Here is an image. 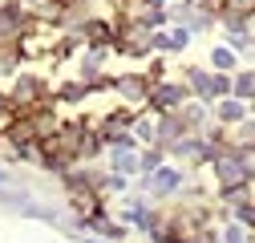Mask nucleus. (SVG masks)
I'll list each match as a JSON object with an SVG mask.
<instances>
[{"mask_svg": "<svg viewBox=\"0 0 255 243\" xmlns=\"http://www.w3.org/2000/svg\"><path fill=\"white\" fill-rule=\"evenodd\" d=\"M28 199H33V191L20 187V182H8V187H0V211H20Z\"/></svg>", "mask_w": 255, "mask_h": 243, "instance_id": "obj_12", "label": "nucleus"}, {"mask_svg": "<svg viewBox=\"0 0 255 243\" xmlns=\"http://www.w3.org/2000/svg\"><path fill=\"white\" fill-rule=\"evenodd\" d=\"M166 162V150L162 146H142L138 150V174H150V170H158Z\"/></svg>", "mask_w": 255, "mask_h": 243, "instance_id": "obj_14", "label": "nucleus"}, {"mask_svg": "<svg viewBox=\"0 0 255 243\" xmlns=\"http://www.w3.org/2000/svg\"><path fill=\"white\" fill-rule=\"evenodd\" d=\"M138 142L134 138H126V142H114V146H106V170H114V174H126V178H134L138 174Z\"/></svg>", "mask_w": 255, "mask_h": 243, "instance_id": "obj_5", "label": "nucleus"}, {"mask_svg": "<svg viewBox=\"0 0 255 243\" xmlns=\"http://www.w3.org/2000/svg\"><path fill=\"white\" fill-rule=\"evenodd\" d=\"M85 98H93V89H89L81 77H65V81L53 85V102H57V106H81Z\"/></svg>", "mask_w": 255, "mask_h": 243, "instance_id": "obj_7", "label": "nucleus"}, {"mask_svg": "<svg viewBox=\"0 0 255 243\" xmlns=\"http://www.w3.org/2000/svg\"><path fill=\"white\" fill-rule=\"evenodd\" d=\"M186 102H190V89H186V81L158 77V81H154V89H150V102H146V110H150V114H170V110H182Z\"/></svg>", "mask_w": 255, "mask_h": 243, "instance_id": "obj_3", "label": "nucleus"}, {"mask_svg": "<svg viewBox=\"0 0 255 243\" xmlns=\"http://www.w3.org/2000/svg\"><path fill=\"white\" fill-rule=\"evenodd\" d=\"M182 182H186V166H178V162H162L158 170H150V174H138V182H134V191H142L146 199H154V203H166V199H174L178 191H182Z\"/></svg>", "mask_w": 255, "mask_h": 243, "instance_id": "obj_1", "label": "nucleus"}, {"mask_svg": "<svg viewBox=\"0 0 255 243\" xmlns=\"http://www.w3.org/2000/svg\"><path fill=\"white\" fill-rule=\"evenodd\" d=\"M247 114H251V106H247L243 98H235V94H227V98H219V102L211 106V118L219 122V126H227V130H231V126H239V122H243Z\"/></svg>", "mask_w": 255, "mask_h": 243, "instance_id": "obj_6", "label": "nucleus"}, {"mask_svg": "<svg viewBox=\"0 0 255 243\" xmlns=\"http://www.w3.org/2000/svg\"><path fill=\"white\" fill-rule=\"evenodd\" d=\"M8 182H16V178H12V170H8V166H0V187H8Z\"/></svg>", "mask_w": 255, "mask_h": 243, "instance_id": "obj_16", "label": "nucleus"}, {"mask_svg": "<svg viewBox=\"0 0 255 243\" xmlns=\"http://www.w3.org/2000/svg\"><path fill=\"white\" fill-rule=\"evenodd\" d=\"M110 89L122 98V106L146 110L150 89H154V77H150V73H122V77H110Z\"/></svg>", "mask_w": 255, "mask_h": 243, "instance_id": "obj_4", "label": "nucleus"}, {"mask_svg": "<svg viewBox=\"0 0 255 243\" xmlns=\"http://www.w3.org/2000/svg\"><path fill=\"white\" fill-rule=\"evenodd\" d=\"M150 4H166V0H150Z\"/></svg>", "mask_w": 255, "mask_h": 243, "instance_id": "obj_17", "label": "nucleus"}, {"mask_svg": "<svg viewBox=\"0 0 255 243\" xmlns=\"http://www.w3.org/2000/svg\"><path fill=\"white\" fill-rule=\"evenodd\" d=\"M207 69H215V73H235L239 69V53L231 49V45H211V65Z\"/></svg>", "mask_w": 255, "mask_h": 243, "instance_id": "obj_11", "label": "nucleus"}, {"mask_svg": "<svg viewBox=\"0 0 255 243\" xmlns=\"http://www.w3.org/2000/svg\"><path fill=\"white\" fill-rule=\"evenodd\" d=\"M154 118H158V146H162V150H170L182 134H190L178 110H170V114H154Z\"/></svg>", "mask_w": 255, "mask_h": 243, "instance_id": "obj_8", "label": "nucleus"}, {"mask_svg": "<svg viewBox=\"0 0 255 243\" xmlns=\"http://www.w3.org/2000/svg\"><path fill=\"white\" fill-rule=\"evenodd\" d=\"M8 118H12V102H8V89H0V130H4Z\"/></svg>", "mask_w": 255, "mask_h": 243, "instance_id": "obj_15", "label": "nucleus"}, {"mask_svg": "<svg viewBox=\"0 0 255 243\" xmlns=\"http://www.w3.org/2000/svg\"><path fill=\"white\" fill-rule=\"evenodd\" d=\"M49 98H53L49 77H41V73H33V69H20V73L12 77V85H8L12 114H28L33 106H41V102H49Z\"/></svg>", "mask_w": 255, "mask_h": 243, "instance_id": "obj_2", "label": "nucleus"}, {"mask_svg": "<svg viewBox=\"0 0 255 243\" xmlns=\"http://www.w3.org/2000/svg\"><path fill=\"white\" fill-rule=\"evenodd\" d=\"M16 215H20V219H41V223H49V227H65V215H61L57 207H49V203H37V199H28Z\"/></svg>", "mask_w": 255, "mask_h": 243, "instance_id": "obj_9", "label": "nucleus"}, {"mask_svg": "<svg viewBox=\"0 0 255 243\" xmlns=\"http://www.w3.org/2000/svg\"><path fill=\"white\" fill-rule=\"evenodd\" d=\"M178 114H182V122H186V130H190V134H199L207 122H211V106H207V102H199V98H190Z\"/></svg>", "mask_w": 255, "mask_h": 243, "instance_id": "obj_10", "label": "nucleus"}, {"mask_svg": "<svg viewBox=\"0 0 255 243\" xmlns=\"http://www.w3.org/2000/svg\"><path fill=\"white\" fill-rule=\"evenodd\" d=\"M231 94L243 98V102L255 98V69H235V73H231Z\"/></svg>", "mask_w": 255, "mask_h": 243, "instance_id": "obj_13", "label": "nucleus"}]
</instances>
